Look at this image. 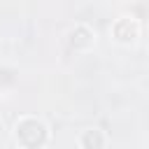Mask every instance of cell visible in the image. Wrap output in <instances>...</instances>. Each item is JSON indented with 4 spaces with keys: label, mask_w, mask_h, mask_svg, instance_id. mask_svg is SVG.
Returning <instances> with one entry per match:
<instances>
[{
    "label": "cell",
    "mask_w": 149,
    "mask_h": 149,
    "mask_svg": "<svg viewBox=\"0 0 149 149\" xmlns=\"http://www.w3.org/2000/svg\"><path fill=\"white\" fill-rule=\"evenodd\" d=\"M112 35H114L116 42H123V44L135 42L137 35H140V23L133 16H121L112 23Z\"/></svg>",
    "instance_id": "7a4b0ae2"
},
{
    "label": "cell",
    "mask_w": 149,
    "mask_h": 149,
    "mask_svg": "<svg viewBox=\"0 0 149 149\" xmlns=\"http://www.w3.org/2000/svg\"><path fill=\"white\" fill-rule=\"evenodd\" d=\"M79 147L81 149H102L105 147V133L100 128H86L79 135Z\"/></svg>",
    "instance_id": "277c9868"
},
{
    "label": "cell",
    "mask_w": 149,
    "mask_h": 149,
    "mask_svg": "<svg viewBox=\"0 0 149 149\" xmlns=\"http://www.w3.org/2000/svg\"><path fill=\"white\" fill-rule=\"evenodd\" d=\"M14 140L23 149H40L47 144L49 130H47L44 121L35 119V116H21L14 126Z\"/></svg>",
    "instance_id": "6da1fadb"
},
{
    "label": "cell",
    "mask_w": 149,
    "mask_h": 149,
    "mask_svg": "<svg viewBox=\"0 0 149 149\" xmlns=\"http://www.w3.org/2000/svg\"><path fill=\"white\" fill-rule=\"evenodd\" d=\"M93 44H95V33H93L88 26L79 23V26H74V28L70 30V47H72V49H77V51H88Z\"/></svg>",
    "instance_id": "3957f363"
}]
</instances>
